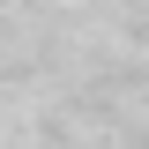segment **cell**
Returning <instances> with one entry per match:
<instances>
[]
</instances>
